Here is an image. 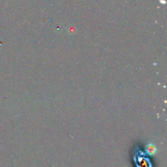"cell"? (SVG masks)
I'll return each mask as SVG.
<instances>
[{"mask_svg":"<svg viewBox=\"0 0 167 167\" xmlns=\"http://www.w3.org/2000/svg\"><path fill=\"white\" fill-rule=\"evenodd\" d=\"M137 163L139 167H150V164L147 159L144 157H139L137 160Z\"/></svg>","mask_w":167,"mask_h":167,"instance_id":"cell-1","label":"cell"},{"mask_svg":"<svg viewBox=\"0 0 167 167\" xmlns=\"http://www.w3.org/2000/svg\"><path fill=\"white\" fill-rule=\"evenodd\" d=\"M146 150L147 153L150 154V155H153L155 152V147L153 145H149L147 147Z\"/></svg>","mask_w":167,"mask_h":167,"instance_id":"cell-2","label":"cell"}]
</instances>
